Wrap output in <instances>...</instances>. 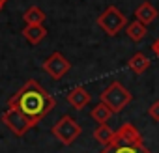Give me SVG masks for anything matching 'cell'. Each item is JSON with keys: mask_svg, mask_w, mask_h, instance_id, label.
<instances>
[{"mask_svg": "<svg viewBox=\"0 0 159 153\" xmlns=\"http://www.w3.org/2000/svg\"><path fill=\"white\" fill-rule=\"evenodd\" d=\"M114 134H116V131H112L107 123H101V125H98V127L94 129V138H96L101 146H109V144L114 140Z\"/></svg>", "mask_w": 159, "mask_h": 153, "instance_id": "obj_14", "label": "cell"}, {"mask_svg": "<svg viewBox=\"0 0 159 153\" xmlns=\"http://www.w3.org/2000/svg\"><path fill=\"white\" fill-rule=\"evenodd\" d=\"M43 71L51 76V79H54V81H60L62 76L71 69V63L62 56V52H52L51 56H47L45 60H43Z\"/></svg>", "mask_w": 159, "mask_h": 153, "instance_id": "obj_7", "label": "cell"}, {"mask_svg": "<svg viewBox=\"0 0 159 153\" xmlns=\"http://www.w3.org/2000/svg\"><path fill=\"white\" fill-rule=\"evenodd\" d=\"M66 101L73 107V108H77V110H83L84 107H88L90 105V101H92V95H90V92L86 90V88H83V86H77V88H73L67 95H66Z\"/></svg>", "mask_w": 159, "mask_h": 153, "instance_id": "obj_8", "label": "cell"}, {"mask_svg": "<svg viewBox=\"0 0 159 153\" xmlns=\"http://www.w3.org/2000/svg\"><path fill=\"white\" fill-rule=\"evenodd\" d=\"M159 17V10L152 4V2H142V4H139L137 6V10H135V21H139V23H142V24H152L155 19Z\"/></svg>", "mask_w": 159, "mask_h": 153, "instance_id": "obj_9", "label": "cell"}, {"mask_svg": "<svg viewBox=\"0 0 159 153\" xmlns=\"http://www.w3.org/2000/svg\"><path fill=\"white\" fill-rule=\"evenodd\" d=\"M152 50H153V52H155V56L159 58V37H157V39L152 43Z\"/></svg>", "mask_w": 159, "mask_h": 153, "instance_id": "obj_17", "label": "cell"}, {"mask_svg": "<svg viewBox=\"0 0 159 153\" xmlns=\"http://www.w3.org/2000/svg\"><path fill=\"white\" fill-rule=\"evenodd\" d=\"M125 23H127L125 15H124L116 6H109V8H105V11L98 17V24H99L109 36H118L120 30L125 26Z\"/></svg>", "mask_w": 159, "mask_h": 153, "instance_id": "obj_6", "label": "cell"}, {"mask_svg": "<svg viewBox=\"0 0 159 153\" xmlns=\"http://www.w3.org/2000/svg\"><path fill=\"white\" fill-rule=\"evenodd\" d=\"M81 131H83V127L79 125L77 120H75L73 116H69V114H64V116L52 125V129H51L52 136H56L64 146H71V144L79 138Z\"/></svg>", "mask_w": 159, "mask_h": 153, "instance_id": "obj_5", "label": "cell"}, {"mask_svg": "<svg viewBox=\"0 0 159 153\" xmlns=\"http://www.w3.org/2000/svg\"><path fill=\"white\" fill-rule=\"evenodd\" d=\"M101 103H105L114 114L116 112H120L122 108H125L131 101H133V95H131V92L129 90H125L118 81H112L103 92H101Z\"/></svg>", "mask_w": 159, "mask_h": 153, "instance_id": "obj_3", "label": "cell"}, {"mask_svg": "<svg viewBox=\"0 0 159 153\" xmlns=\"http://www.w3.org/2000/svg\"><path fill=\"white\" fill-rule=\"evenodd\" d=\"M125 34H127V37H129L133 43H140V41L148 36V30H146V24H142V23H139V21H133V23L127 24Z\"/></svg>", "mask_w": 159, "mask_h": 153, "instance_id": "obj_12", "label": "cell"}, {"mask_svg": "<svg viewBox=\"0 0 159 153\" xmlns=\"http://www.w3.org/2000/svg\"><path fill=\"white\" fill-rule=\"evenodd\" d=\"M101 153H152V151L144 146L142 136L135 129V125L124 123L116 131L114 140L109 146H105Z\"/></svg>", "mask_w": 159, "mask_h": 153, "instance_id": "obj_2", "label": "cell"}, {"mask_svg": "<svg viewBox=\"0 0 159 153\" xmlns=\"http://www.w3.org/2000/svg\"><path fill=\"white\" fill-rule=\"evenodd\" d=\"M6 2H8V0H6Z\"/></svg>", "mask_w": 159, "mask_h": 153, "instance_id": "obj_19", "label": "cell"}, {"mask_svg": "<svg viewBox=\"0 0 159 153\" xmlns=\"http://www.w3.org/2000/svg\"><path fill=\"white\" fill-rule=\"evenodd\" d=\"M114 112L105 105V103H98V105H94L92 107V110H90V116H92V120L94 121H98V125H101V123H107L109 121V118L112 116Z\"/></svg>", "mask_w": 159, "mask_h": 153, "instance_id": "obj_13", "label": "cell"}, {"mask_svg": "<svg viewBox=\"0 0 159 153\" xmlns=\"http://www.w3.org/2000/svg\"><path fill=\"white\" fill-rule=\"evenodd\" d=\"M127 65H129V69H131L135 75H142V73H146L148 67H150V58H148L146 54H142V52H135V54L129 58Z\"/></svg>", "mask_w": 159, "mask_h": 153, "instance_id": "obj_11", "label": "cell"}, {"mask_svg": "<svg viewBox=\"0 0 159 153\" xmlns=\"http://www.w3.org/2000/svg\"><path fill=\"white\" fill-rule=\"evenodd\" d=\"M23 21L26 24H41V23H45V11L38 6H30L23 13Z\"/></svg>", "mask_w": 159, "mask_h": 153, "instance_id": "obj_15", "label": "cell"}, {"mask_svg": "<svg viewBox=\"0 0 159 153\" xmlns=\"http://www.w3.org/2000/svg\"><path fill=\"white\" fill-rule=\"evenodd\" d=\"M8 107H15L23 110L26 116L34 118L38 123L56 107L54 97L49 95V92L34 79L26 81L8 101Z\"/></svg>", "mask_w": 159, "mask_h": 153, "instance_id": "obj_1", "label": "cell"}, {"mask_svg": "<svg viewBox=\"0 0 159 153\" xmlns=\"http://www.w3.org/2000/svg\"><path fill=\"white\" fill-rule=\"evenodd\" d=\"M148 116H150L155 123H159V101H155V103L150 105V108H148Z\"/></svg>", "mask_w": 159, "mask_h": 153, "instance_id": "obj_16", "label": "cell"}, {"mask_svg": "<svg viewBox=\"0 0 159 153\" xmlns=\"http://www.w3.org/2000/svg\"><path fill=\"white\" fill-rule=\"evenodd\" d=\"M45 36H47V28L43 24H26L23 28V37H26V41L30 45L41 43Z\"/></svg>", "mask_w": 159, "mask_h": 153, "instance_id": "obj_10", "label": "cell"}, {"mask_svg": "<svg viewBox=\"0 0 159 153\" xmlns=\"http://www.w3.org/2000/svg\"><path fill=\"white\" fill-rule=\"evenodd\" d=\"M2 121L4 125L15 134V136H25L38 121L30 116H26L23 110L15 108V107H8V110L2 114Z\"/></svg>", "mask_w": 159, "mask_h": 153, "instance_id": "obj_4", "label": "cell"}, {"mask_svg": "<svg viewBox=\"0 0 159 153\" xmlns=\"http://www.w3.org/2000/svg\"><path fill=\"white\" fill-rule=\"evenodd\" d=\"M6 4V0H0V10H2V6Z\"/></svg>", "mask_w": 159, "mask_h": 153, "instance_id": "obj_18", "label": "cell"}]
</instances>
